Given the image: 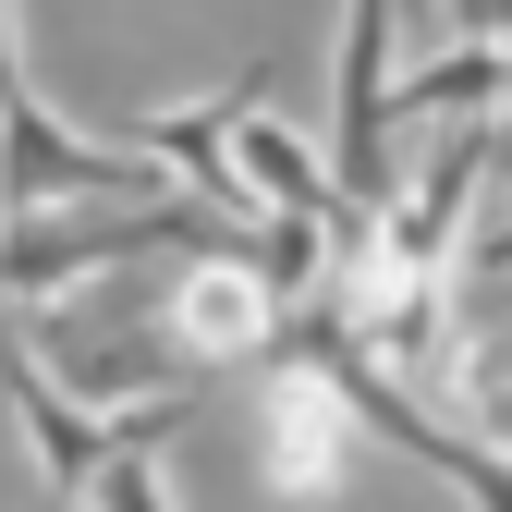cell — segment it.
Listing matches in <instances>:
<instances>
[{
    "label": "cell",
    "mask_w": 512,
    "mask_h": 512,
    "mask_svg": "<svg viewBox=\"0 0 512 512\" xmlns=\"http://www.w3.org/2000/svg\"><path fill=\"white\" fill-rule=\"evenodd\" d=\"M269 354L317 366V378H330V391H342L354 439H378V452H403V464H427V476L452 488L464 512H512V464L488 452L476 427H439V415H427V403L403 391V378L378 366V354H354V342H342V330H330V317H317V305H293V317H281V330H269Z\"/></svg>",
    "instance_id": "obj_1"
},
{
    "label": "cell",
    "mask_w": 512,
    "mask_h": 512,
    "mask_svg": "<svg viewBox=\"0 0 512 512\" xmlns=\"http://www.w3.org/2000/svg\"><path fill=\"white\" fill-rule=\"evenodd\" d=\"M0 403H13V427H25V452H37V476L74 500L110 452H159V439L196 415V391H147V403H110V415H86L74 391H61V378L25 354V330L13 317H0Z\"/></svg>",
    "instance_id": "obj_2"
},
{
    "label": "cell",
    "mask_w": 512,
    "mask_h": 512,
    "mask_svg": "<svg viewBox=\"0 0 512 512\" xmlns=\"http://www.w3.org/2000/svg\"><path fill=\"white\" fill-rule=\"evenodd\" d=\"M159 196H171L159 159L98 147V135H74V122L37 110V98H0V208L13 220H49V208H159Z\"/></svg>",
    "instance_id": "obj_3"
},
{
    "label": "cell",
    "mask_w": 512,
    "mask_h": 512,
    "mask_svg": "<svg viewBox=\"0 0 512 512\" xmlns=\"http://www.w3.org/2000/svg\"><path fill=\"white\" fill-rule=\"evenodd\" d=\"M354 464H366V439H354L342 391H330L317 366L269 354V378H256V476H269V500L330 512V500L354 488Z\"/></svg>",
    "instance_id": "obj_4"
},
{
    "label": "cell",
    "mask_w": 512,
    "mask_h": 512,
    "mask_svg": "<svg viewBox=\"0 0 512 512\" xmlns=\"http://www.w3.org/2000/svg\"><path fill=\"white\" fill-rule=\"evenodd\" d=\"M159 330H171V354H183V366H232V354L269 366V330H281V317H269V293H256L244 269H183Z\"/></svg>",
    "instance_id": "obj_5"
},
{
    "label": "cell",
    "mask_w": 512,
    "mask_h": 512,
    "mask_svg": "<svg viewBox=\"0 0 512 512\" xmlns=\"http://www.w3.org/2000/svg\"><path fill=\"white\" fill-rule=\"evenodd\" d=\"M464 415H476V439L512 464V354H464Z\"/></svg>",
    "instance_id": "obj_6"
},
{
    "label": "cell",
    "mask_w": 512,
    "mask_h": 512,
    "mask_svg": "<svg viewBox=\"0 0 512 512\" xmlns=\"http://www.w3.org/2000/svg\"><path fill=\"white\" fill-rule=\"evenodd\" d=\"M86 500H98V512H171V488H159V452H110V464L86 476Z\"/></svg>",
    "instance_id": "obj_7"
},
{
    "label": "cell",
    "mask_w": 512,
    "mask_h": 512,
    "mask_svg": "<svg viewBox=\"0 0 512 512\" xmlns=\"http://www.w3.org/2000/svg\"><path fill=\"white\" fill-rule=\"evenodd\" d=\"M464 269H476V281H512V220H500V232H476V256H464Z\"/></svg>",
    "instance_id": "obj_8"
},
{
    "label": "cell",
    "mask_w": 512,
    "mask_h": 512,
    "mask_svg": "<svg viewBox=\"0 0 512 512\" xmlns=\"http://www.w3.org/2000/svg\"><path fill=\"white\" fill-rule=\"evenodd\" d=\"M0 98H25V49H13V0H0Z\"/></svg>",
    "instance_id": "obj_9"
}]
</instances>
